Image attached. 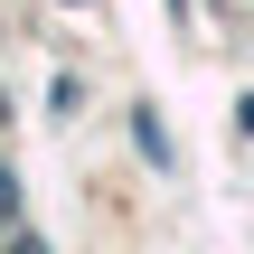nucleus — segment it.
Masks as SVG:
<instances>
[{
    "label": "nucleus",
    "mask_w": 254,
    "mask_h": 254,
    "mask_svg": "<svg viewBox=\"0 0 254 254\" xmlns=\"http://www.w3.org/2000/svg\"><path fill=\"white\" fill-rule=\"evenodd\" d=\"M9 217H19V179L0 170V226H9Z\"/></svg>",
    "instance_id": "obj_1"
},
{
    "label": "nucleus",
    "mask_w": 254,
    "mask_h": 254,
    "mask_svg": "<svg viewBox=\"0 0 254 254\" xmlns=\"http://www.w3.org/2000/svg\"><path fill=\"white\" fill-rule=\"evenodd\" d=\"M9 254H47V245H38V236H28V245H9Z\"/></svg>",
    "instance_id": "obj_2"
}]
</instances>
